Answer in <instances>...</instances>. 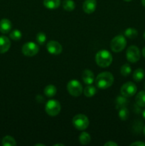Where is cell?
<instances>
[{
	"label": "cell",
	"mask_w": 145,
	"mask_h": 146,
	"mask_svg": "<svg viewBox=\"0 0 145 146\" xmlns=\"http://www.w3.org/2000/svg\"><path fill=\"white\" fill-rule=\"evenodd\" d=\"M95 81L98 88L106 89L112 85L114 82V76L110 72L105 71L98 74Z\"/></svg>",
	"instance_id": "obj_1"
},
{
	"label": "cell",
	"mask_w": 145,
	"mask_h": 146,
	"mask_svg": "<svg viewBox=\"0 0 145 146\" xmlns=\"http://www.w3.org/2000/svg\"><path fill=\"white\" fill-rule=\"evenodd\" d=\"M95 61L99 66L105 68L112 64V56L110 53L107 50H101L97 53L95 56Z\"/></svg>",
	"instance_id": "obj_2"
},
{
	"label": "cell",
	"mask_w": 145,
	"mask_h": 146,
	"mask_svg": "<svg viewBox=\"0 0 145 146\" xmlns=\"http://www.w3.org/2000/svg\"><path fill=\"white\" fill-rule=\"evenodd\" d=\"M72 123L74 127L79 131H83L86 129L90 123L88 118L84 114H78L75 115L72 118Z\"/></svg>",
	"instance_id": "obj_3"
},
{
	"label": "cell",
	"mask_w": 145,
	"mask_h": 146,
	"mask_svg": "<svg viewBox=\"0 0 145 146\" xmlns=\"http://www.w3.org/2000/svg\"><path fill=\"white\" fill-rule=\"evenodd\" d=\"M126 45V38L122 35L116 36L115 38H113L110 43L111 49L114 52H120L125 48Z\"/></svg>",
	"instance_id": "obj_4"
},
{
	"label": "cell",
	"mask_w": 145,
	"mask_h": 146,
	"mask_svg": "<svg viewBox=\"0 0 145 146\" xmlns=\"http://www.w3.org/2000/svg\"><path fill=\"white\" fill-rule=\"evenodd\" d=\"M67 90L71 96L75 97L80 96L82 94V86L77 80H71L67 84Z\"/></svg>",
	"instance_id": "obj_5"
},
{
	"label": "cell",
	"mask_w": 145,
	"mask_h": 146,
	"mask_svg": "<svg viewBox=\"0 0 145 146\" xmlns=\"http://www.w3.org/2000/svg\"><path fill=\"white\" fill-rule=\"evenodd\" d=\"M61 104L56 100H50L45 104V112L51 116H55L58 115L61 111Z\"/></svg>",
	"instance_id": "obj_6"
},
{
	"label": "cell",
	"mask_w": 145,
	"mask_h": 146,
	"mask_svg": "<svg viewBox=\"0 0 145 146\" xmlns=\"http://www.w3.org/2000/svg\"><path fill=\"white\" fill-rule=\"evenodd\" d=\"M39 51L38 46L34 42H27L22 47V53L26 56H34L36 55Z\"/></svg>",
	"instance_id": "obj_7"
},
{
	"label": "cell",
	"mask_w": 145,
	"mask_h": 146,
	"mask_svg": "<svg viewBox=\"0 0 145 146\" xmlns=\"http://www.w3.org/2000/svg\"><path fill=\"white\" fill-rule=\"evenodd\" d=\"M127 58L131 63H136L140 58V51L136 46H131L127 48L126 52Z\"/></svg>",
	"instance_id": "obj_8"
},
{
	"label": "cell",
	"mask_w": 145,
	"mask_h": 146,
	"mask_svg": "<svg viewBox=\"0 0 145 146\" xmlns=\"http://www.w3.org/2000/svg\"><path fill=\"white\" fill-rule=\"evenodd\" d=\"M136 86L135 85L134 83L130 82H127L124 84L123 86H122L120 90L121 94H122L123 96L125 97H131L133 96L136 92Z\"/></svg>",
	"instance_id": "obj_9"
},
{
	"label": "cell",
	"mask_w": 145,
	"mask_h": 146,
	"mask_svg": "<svg viewBox=\"0 0 145 146\" xmlns=\"http://www.w3.org/2000/svg\"><path fill=\"white\" fill-rule=\"evenodd\" d=\"M47 51L53 55H58L62 52V46L55 41H50L46 45Z\"/></svg>",
	"instance_id": "obj_10"
},
{
	"label": "cell",
	"mask_w": 145,
	"mask_h": 146,
	"mask_svg": "<svg viewBox=\"0 0 145 146\" xmlns=\"http://www.w3.org/2000/svg\"><path fill=\"white\" fill-rule=\"evenodd\" d=\"M97 7L96 0H85L82 4L83 11L87 14L94 12Z\"/></svg>",
	"instance_id": "obj_11"
},
{
	"label": "cell",
	"mask_w": 145,
	"mask_h": 146,
	"mask_svg": "<svg viewBox=\"0 0 145 146\" xmlns=\"http://www.w3.org/2000/svg\"><path fill=\"white\" fill-rule=\"evenodd\" d=\"M11 46V42L9 38L4 36H0V54H4L9 51Z\"/></svg>",
	"instance_id": "obj_12"
},
{
	"label": "cell",
	"mask_w": 145,
	"mask_h": 146,
	"mask_svg": "<svg viewBox=\"0 0 145 146\" xmlns=\"http://www.w3.org/2000/svg\"><path fill=\"white\" fill-rule=\"evenodd\" d=\"M82 81L87 85H92L95 81V76L90 70L86 69L83 71L82 75Z\"/></svg>",
	"instance_id": "obj_13"
},
{
	"label": "cell",
	"mask_w": 145,
	"mask_h": 146,
	"mask_svg": "<svg viewBox=\"0 0 145 146\" xmlns=\"http://www.w3.org/2000/svg\"><path fill=\"white\" fill-rule=\"evenodd\" d=\"M12 24L11 21L7 19H3L0 21V31L2 34H7L11 31Z\"/></svg>",
	"instance_id": "obj_14"
},
{
	"label": "cell",
	"mask_w": 145,
	"mask_h": 146,
	"mask_svg": "<svg viewBox=\"0 0 145 146\" xmlns=\"http://www.w3.org/2000/svg\"><path fill=\"white\" fill-rule=\"evenodd\" d=\"M61 0H44V5L49 9H55L59 7Z\"/></svg>",
	"instance_id": "obj_15"
},
{
	"label": "cell",
	"mask_w": 145,
	"mask_h": 146,
	"mask_svg": "<svg viewBox=\"0 0 145 146\" xmlns=\"http://www.w3.org/2000/svg\"><path fill=\"white\" fill-rule=\"evenodd\" d=\"M136 104L140 107H145V91H142L137 94L135 98Z\"/></svg>",
	"instance_id": "obj_16"
},
{
	"label": "cell",
	"mask_w": 145,
	"mask_h": 146,
	"mask_svg": "<svg viewBox=\"0 0 145 146\" xmlns=\"http://www.w3.org/2000/svg\"><path fill=\"white\" fill-rule=\"evenodd\" d=\"M44 92L47 97H53L56 94V87L53 85H48L44 88Z\"/></svg>",
	"instance_id": "obj_17"
},
{
	"label": "cell",
	"mask_w": 145,
	"mask_h": 146,
	"mask_svg": "<svg viewBox=\"0 0 145 146\" xmlns=\"http://www.w3.org/2000/svg\"><path fill=\"white\" fill-rule=\"evenodd\" d=\"M145 76V72L142 68H137L133 73V78L135 81L139 82L143 80Z\"/></svg>",
	"instance_id": "obj_18"
},
{
	"label": "cell",
	"mask_w": 145,
	"mask_h": 146,
	"mask_svg": "<svg viewBox=\"0 0 145 146\" xmlns=\"http://www.w3.org/2000/svg\"><path fill=\"white\" fill-rule=\"evenodd\" d=\"M62 4L63 7L65 11H72L75 8V4L72 0H64Z\"/></svg>",
	"instance_id": "obj_19"
},
{
	"label": "cell",
	"mask_w": 145,
	"mask_h": 146,
	"mask_svg": "<svg viewBox=\"0 0 145 146\" xmlns=\"http://www.w3.org/2000/svg\"><path fill=\"white\" fill-rule=\"evenodd\" d=\"M83 93L86 97H92L97 93V89L93 86L89 85L84 88Z\"/></svg>",
	"instance_id": "obj_20"
},
{
	"label": "cell",
	"mask_w": 145,
	"mask_h": 146,
	"mask_svg": "<svg viewBox=\"0 0 145 146\" xmlns=\"http://www.w3.org/2000/svg\"><path fill=\"white\" fill-rule=\"evenodd\" d=\"M90 135L87 132H82L79 136V141L82 145H88L90 142Z\"/></svg>",
	"instance_id": "obj_21"
},
{
	"label": "cell",
	"mask_w": 145,
	"mask_h": 146,
	"mask_svg": "<svg viewBox=\"0 0 145 146\" xmlns=\"http://www.w3.org/2000/svg\"><path fill=\"white\" fill-rule=\"evenodd\" d=\"M16 145L14 138L9 135H7L2 139V145L4 146H15Z\"/></svg>",
	"instance_id": "obj_22"
},
{
	"label": "cell",
	"mask_w": 145,
	"mask_h": 146,
	"mask_svg": "<svg viewBox=\"0 0 145 146\" xmlns=\"http://www.w3.org/2000/svg\"><path fill=\"white\" fill-rule=\"evenodd\" d=\"M125 35L129 38H134L137 36L138 31L135 29L128 28L125 30Z\"/></svg>",
	"instance_id": "obj_23"
},
{
	"label": "cell",
	"mask_w": 145,
	"mask_h": 146,
	"mask_svg": "<svg viewBox=\"0 0 145 146\" xmlns=\"http://www.w3.org/2000/svg\"><path fill=\"white\" fill-rule=\"evenodd\" d=\"M119 118L122 121H126L127 119L129 117V111L127 110V108L126 107H122V108H119Z\"/></svg>",
	"instance_id": "obj_24"
},
{
	"label": "cell",
	"mask_w": 145,
	"mask_h": 146,
	"mask_svg": "<svg viewBox=\"0 0 145 146\" xmlns=\"http://www.w3.org/2000/svg\"><path fill=\"white\" fill-rule=\"evenodd\" d=\"M120 72L121 74L124 76H127L132 72V68H131L130 66L128 64H124L123 66H122L120 68Z\"/></svg>",
	"instance_id": "obj_25"
},
{
	"label": "cell",
	"mask_w": 145,
	"mask_h": 146,
	"mask_svg": "<svg viewBox=\"0 0 145 146\" xmlns=\"http://www.w3.org/2000/svg\"><path fill=\"white\" fill-rule=\"evenodd\" d=\"M127 100L126 97L125 96H118L116 100V104H117V106L119 108H122V107H125L126 106V105L127 104Z\"/></svg>",
	"instance_id": "obj_26"
},
{
	"label": "cell",
	"mask_w": 145,
	"mask_h": 146,
	"mask_svg": "<svg viewBox=\"0 0 145 146\" xmlns=\"http://www.w3.org/2000/svg\"><path fill=\"white\" fill-rule=\"evenodd\" d=\"M21 36H22V34H21V31L18 29H15L14 31H11L9 34V37L12 40L14 41H18V40L21 39Z\"/></svg>",
	"instance_id": "obj_27"
},
{
	"label": "cell",
	"mask_w": 145,
	"mask_h": 146,
	"mask_svg": "<svg viewBox=\"0 0 145 146\" xmlns=\"http://www.w3.org/2000/svg\"><path fill=\"white\" fill-rule=\"evenodd\" d=\"M36 41L38 44L43 45L46 41V35L43 32H39L36 35Z\"/></svg>",
	"instance_id": "obj_28"
},
{
	"label": "cell",
	"mask_w": 145,
	"mask_h": 146,
	"mask_svg": "<svg viewBox=\"0 0 145 146\" xmlns=\"http://www.w3.org/2000/svg\"><path fill=\"white\" fill-rule=\"evenodd\" d=\"M132 146H145V143L144 142H141V141H137V142H134L133 143L131 144Z\"/></svg>",
	"instance_id": "obj_29"
},
{
	"label": "cell",
	"mask_w": 145,
	"mask_h": 146,
	"mask_svg": "<svg viewBox=\"0 0 145 146\" xmlns=\"http://www.w3.org/2000/svg\"><path fill=\"white\" fill-rule=\"evenodd\" d=\"M117 144L115 142H112V141H109V142L106 143L105 144V146H117Z\"/></svg>",
	"instance_id": "obj_30"
},
{
	"label": "cell",
	"mask_w": 145,
	"mask_h": 146,
	"mask_svg": "<svg viewBox=\"0 0 145 146\" xmlns=\"http://www.w3.org/2000/svg\"><path fill=\"white\" fill-rule=\"evenodd\" d=\"M142 55L144 56V57H145V47L142 49Z\"/></svg>",
	"instance_id": "obj_31"
},
{
	"label": "cell",
	"mask_w": 145,
	"mask_h": 146,
	"mask_svg": "<svg viewBox=\"0 0 145 146\" xmlns=\"http://www.w3.org/2000/svg\"><path fill=\"white\" fill-rule=\"evenodd\" d=\"M142 4L145 7V0H142Z\"/></svg>",
	"instance_id": "obj_32"
},
{
	"label": "cell",
	"mask_w": 145,
	"mask_h": 146,
	"mask_svg": "<svg viewBox=\"0 0 145 146\" xmlns=\"http://www.w3.org/2000/svg\"><path fill=\"white\" fill-rule=\"evenodd\" d=\"M142 115H143L144 118V119H145V110L143 111V113H142Z\"/></svg>",
	"instance_id": "obj_33"
},
{
	"label": "cell",
	"mask_w": 145,
	"mask_h": 146,
	"mask_svg": "<svg viewBox=\"0 0 145 146\" xmlns=\"http://www.w3.org/2000/svg\"><path fill=\"white\" fill-rule=\"evenodd\" d=\"M36 146H38V145H41V146H45V145H44V144H36L35 145Z\"/></svg>",
	"instance_id": "obj_34"
},
{
	"label": "cell",
	"mask_w": 145,
	"mask_h": 146,
	"mask_svg": "<svg viewBox=\"0 0 145 146\" xmlns=\"http://www.w3.org/2000/svg\"><path fill=\"white\" fill-rule=\"evenodd\" d=\"M55 146H56V145H64L63 144H55V145H54Z\"/></svg>",
	"instance_id": "obj_35"
},
{
	"label": "cell",
	"mask_w": 145,
	"mask_h": 146,
	"mask_svg": "<svg viewBox=\"0 0 145 146\" xmlns=\"http://www.w3.org/2000/svg\"><path fill=\"white\" fill-rule=\"evenodd\" d=\"M144 135H145V126L144 127Z\"/></svg>",
	"instance_id": "obj_36"
},
{
	"label": "cell",
	"mask_w": 145,
	"mask_h": 146,
	"mask_svg": "<svg viewBox=\"0 0 145 146\" xmlns=\"http://www.w3.org/2000/svg\"><path fill=\"white\" fill-rule=\"evenodd\" d=\"M143 36H144V39H145V32L144 33V34H143Z\"/></svg>",
	"instance_id": "obj_37"
},
{
	"label": "cell",
	"mask_w": 145,
	"mask_h": 146,
	"mask_svg": "<svg viewBox=\"0 0 145 146\" xmlns=\"http://www.w3.org/2000/svg\"><path fill=\"white\" fill-rule=\"evenodd\" d=\"M125 1H132V0H125Z\"/></svg>",
	"instance_id": "obj_38"
},
{
	"label": "cell",
	"mask_w": 145,
	"mask_h": 146,
	"mask_svg": "<svg viewBox=\"0 0 145 146\" xmlns=\"http://www.w3.org/2000/svg\"><path fill=\"white\" fill-rule=\"evenodd\" d=\"M144 88H145V84H144Z\"/></svg>",
	"instance_id": "obj_39"
}]
</instances>
